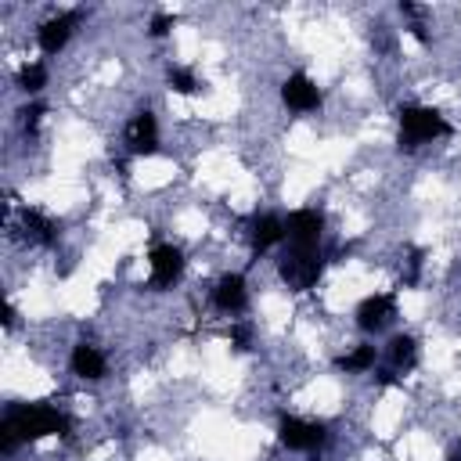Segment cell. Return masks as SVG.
I'll return each instance as SVG.
<instances>
[{"label": "cell", "mask_w": 461, "mask_h": 461, "mask_svg": "<svg viewBox=\"0 0 461 461\" xmlns=\"http://www.w3.org/2000/svg\"><path fill=\"white\" fill-rule=\"evenodd\" d=\"M47 86V65L43 61H29L18 68V90L25 94H40Z\"/></svg>", "instance_id": "cell-18"}, {"label": "cell", "mask_w": 461, "mask_h": 461, "mask_svg": "<svg viewBox=\"0 0 461 461\" xmlns=\"http://www.w3.org/2000/svg\"><path fill=\"white\" fill-rule=\"evenodd\" d=\"M234 346L238 349H249V328H234Z\"/></svg>", "instance_id": "cell-21"}, {"label": "cell", "mask_w": 461, "mask_h": 461, "mask_svg": "<svg viewBox=\"0 0 461 461\" xmlns=\"http://www.w3.org/2000/svg\"><path fill=\"white\" fill-rule=\"evenodd\" d=\"M385 353H389V364H393V371H414V364H418V339L414 335H393L389 339V346H385Z\"/></svg>", "instance_id": "cell-15"}, {"label": "cell", "mask_w": 461, "mask_h": 461, "mask_svg": "<svg viewBox=\"0 0 461 461\" xmlns=\"http://www.w3.org/2000/svg\"><path fill=\"white\" fill-rule=\"evenodd\" d=\"M173 25H176V18H173V14H155V18H151V29H148V32H151V36H166V32H169Z\"/></svg>", "instance_id": "cell-20"}, {"label": "cell", "mask_w": 461, "mask_h": 461, "mask_svg": "<svg viewBox=\"0 0 461 461\" xmlns=\"http://www.w3.org/2000/svg\"><path fill=\"white\" fill-rule=\"evenodd\" d=\"M450 461H461V450H457V454H450Z\"/></svg>", "instance_id": "cell-22"}, {"label": "cell", "mask_w": 461, "mask_h": 461, "mask_svg": "<svg viewBox=\"0 0 461 461\" xmlns=\"http://www.w3.org/2000/svg\"><path fill=\"white\" fill-rule=\"evenodd\" d=\"M212 306L220 310V313H245V306H249V285H245V277L241 274H223L220 281H216V288H212Z\"/></svg>", "instance_id": "cell-11"}, {"label": "cell", "mask_w": 461, "mask_h": 461, "mask_svg": "<svg viewBox=\"0 0 461 461\" xmlns=\"http://www.w3.org/2000/svg\"><path fill=\"white\" fill-rule=\"evenodd\" d=\"M22 230H25V238L32 245H54L58 241V223L40 209H25L22 212Z\"/></svg>", "instance_id": "cell-14"}, {"label": "cell", "mask_w": 461, "mask_h": 461, "mask_svg": "<svg viewBox=\"0 0 461 461\" xmlns=\"http://www.w3.org/2000/svg\"><path fill=\"white\" fill-rule=\"evenodd\" d=\"M43 112H47V108H43L40 101H32V104H25V108H22V126H25L29 133H32V130L40 126V119H43Z\"/></svg>", "instance_id": "cell-19"}, {"label": "cell", "mask_w": 461, "mask_h": 461, "mask_svg": "<svg viewBox=\"0 0 461 461\" xmlns=\"http://www.w3.org/2000/svg\"><path fill=\"white\" fill-rule=\"evenodd\" d=\"M166 83H169V90H173V94H184V97H191V94H198V90L205 86V83H202L191 68H184V65H169Z\"/></svg>", "instance_id": "cell-17"}, {"label": "cell", "mask_w": 461, "mask_h": 461, "mask_svg": "<svg viewBox=\"0 0 461 461\" xmlns=\"http://www.w3.org/2000/svg\"><path fill=\"white\" fill-rule=\"evenodd\" d=\"M277 274L292 292H306L324 274V252L321 245H288L277 259Z\"/></svg>", "instance_id": "cell-3"}, {"label": "cell", "mask_w": 461, "mask_h": 461, "mask_svg": "<svg viewBox=\"0 0 461 461\" xmlns=\"http://www.w3.org/2000/svg\"><path fill=\"white\" fill-rule=\"evenodd\" d=\"M68 367H72V375H79V378H86V382H97V378L108 375V360H104V353H101L97 346H90V342L72 346Z\"/></svg>", "instance_id": "cell-12"}, {"label": "cell", "mask_w": 461, "mask_h": 461, "mask_svg": "<svg viewBox=\"0 0 461 461\" xmlns=\"http://www.w3.org/2000/svg\"><path fill=\"white\" fill-rule=\"evenodd\" d=\"M277 439L288 447V450H321L328 443V429L324 421H310V418H281L277 425Z\"/></svg>", "instance_id": "cell-4"}, {"label": "cell", "mask_w": 461, "mask_h": 461, "mask_svg": "<svg viewBox=\"0 0 461 461\" xmlns=\"http://www.w3.org/2000/svg\"><path fill=\"white\" fill-rule=\"evenodd\" d=\"M375 364H378V346H371V342H360V346H353L349 353H342V357L335 360V367H339V371H346V375L371 371Z\"/></svg>", "instance_id": "cell-16"}, {"label": "cell", "mask_w": 461, "mask_h": 461, "mask_svg": "<svg viewBox=\"0 0 461 461\" xmlns=\"http://www.w3.org/2000/svg\"><path fill=\"white\" fill-rule=\"evenodd\" d=\"M68 432V414H61L50 403H18L4 411L0 421V450L11 454L18 443H32L43 436H61Z\"/></svg>", "instance_id": "cell-1"}, {"label": "cell", "mask_w": 461, "mask_h": 461, "mask_svg": "<svg viewBox=\"0 0 461 461\" xmlns=\"http://www.w3.org/2000/svg\"><path fill=\"white\" fill-rule=\"evenodd\" d=\"M353 317H357V328L360 331H382L396 317V299L389 292H375V295H367V299L357 303Z\"/></svg>", "instance_id": "cell-7"}, {"label": "cell", "mask_w": 461, "mask_h": 461, "mask_svg": "<svg viewBox=\"0 0 461 461\" xmlns=\"http://www.w3.org/2000/svg\"><path fill=\"white\" fill-rule=\"evenodd\" d=\"M249 241L256 252H267L274 245L285 241V220L274 216V212H263V216H252L249 220Z\"/></svg>", "instance_id": "cell-13"}, {"label": "cell", "mask_w": 461, "mask_h": 461, "mask_svg": "<svg viewBox=\"0 0 461 461\" xmlns=\"http://www.w3.org/2000/svg\"><path fill=\"white\" fill-rule=\"evenodd\" d=\"M122 140H126V151H130V155H137V158L155 155V151H158V119H155V112L140 108V112L126 122Z\"/></svg>", "instance_id": "cell-5"}, {"label": "cell", "mask_w": 461, "mask_h": 461, "mask_svg": "<svg viewBox=\"0 0 461 461\" xmlns=\"http://www.w3.org/2000/svg\"><path fill=\"white\" fill-rule=\"evenodd\" d=\"M281 101H285L292 112H313V108H321V86H317L306 72H292V76L281 83Z\"/></svg>", "instance_id": "cell-10"}, {"label": "cell", "mask_w": 461, "mask_h": 461, "mask_svg": "<svg viewBox=\"0 0 461 461\" xmlns=\"http://www.w3.org/2000/svg\"><path fill=\"white\" fill-rule=\"evenodd\" d=\"M324 216L317 209H295L285 220V241L288 245H321Z\"/></svg>", "instance_id": "cell-9"}, {"label": "cell", "mask_w": 461, "mask_h": 461, "mask_svg": "<svg viewBox=\"0 0 461 461\" xmlns=\"http://www.w3.org/2000/svg\"><path fill=\"white\" fill-rule=\"evenodd\" d=\"M148 267H151V288H173L184 274V252L176 245H155L148 252Z\"/></svg>", "instance_id": "cell-6"}, {"label": "cell", "mask_w": 461, "mask_h": 461, "mask_svg": "<svg viewBox=\"0 0 461 461\" xmlns=\"http://www.w3.org/2000/svg\"><path fill=\"white\" fill-rule=\"evenodd\" d=\"M79 18H83V11H61V14H54V18H47V22L36 29L40 50H43V54H58V50L72 40V32H76Z\"/></svg>", "instance_id": "cell-8"}, {"label": "cell", "mask_w": 461, "mask_h": 461, "mask_svg": "<svg viewBox=\"0 0 461 461\" xmlns=\"http://www.w3.org/2000/svg\"><path fill=\"white\" fill-rule=\"evenodd\" d=\"M396 119H400V148H407V151L450 133V122L432 104H403Z\"/></svg>", "instance_id": "cell-2"}]
</instances>
